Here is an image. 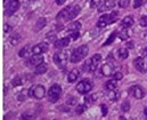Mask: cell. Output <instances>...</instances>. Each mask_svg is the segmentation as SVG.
<instances>
[{"label": "cell", "instance_id": "c3c4849f", "mask_svg": "<svg viewBox=\"0 0 147 120\" xmlns=\"http://www.w3.org/2000/svg\"><path fill=\"white\" fill-rule=\"evenodd\" d=\"M140 55H142V57H146L147 56V47H144V48L142 49Z\"/></svg>", "mask_w": 147, "mask_h": 120}, {"label": "cell", "instance_id": "bcb514c9", "mask_svg": "<svg viewBox=\"0 0 147 120\" xmlns=\"http://www.w3.org/2000/svg\"><path fill=\"white\" fill-rule=\"evenodd\" d=\"M14 119V113L13 112H9L5 116V120H13Z\"/></svg>", "mask_w": 147, "mask_h": 120}, {"label": "cell", "instance_id": "ffe728a7", "mask_svg": "<svg viewBox=\"0 0 147 120\" xmlns=\"http://www.w3.org/2000/svg\"><path fill=\"white\" fill-rule=\"evenodd\" d=\"M46 24H47L46 18H43V17L39 18L37 21V23H36V25H34V31H36V32H39L40 30H42V29L46 26Z\"/></svg>", "mask_w": 147, "mask_h": 120}, {"label": "cell", "instance_id": "2e32d148", "mask_svg": "<svg viewBox=\"0 0 147 120\" xmlns=\"http://www.w3.org/2000/svg\"><path fill=\"white\" fill-rule=\"evenodd\" d=\"M41 63H43V56H41V54H34L31 58H30V64L31 65H40Z\"/></svg>", "mask_w": 147, "mask_h": 120}, {"label": "cell", "instance_id": "7dc6e473", "mask_svg": "<svg viewBox=\"0 0 147 120\" xmlns=\"http://www.w3.org/2000/svg\"><path fill=\"white\" fill-rule=\"evenodd\" d=\"M134 46H135V43H134L132 41H129V42H127V45H125V47H127L128 49H134Z\"/></svg>", "mask_w": 147, "mask_h": 120}, {"label": "cell", "instance_id": "4dcf8cb0", "mask_svg": "<svg viewBox=\"0 0 147 120\" xmlns=\"http://www.w3.org/2000/svg\"><path fill=\"white\" fill-rule=\"evenodd\" d=\"M33 119H34V116L31 112H25L20 118V120H33Z\"/></svg>", "mask_w": 147, "mask_h": 120}, {"label": "cell", "instance_id": "9c48e42d", "mask_svg": "<svg viewBox=\"0 0 147 120\" xmlns=\"http://www.w3.org/2000/svg\"><path fill=\"white\" fill-rule=\"evenodd\" d=\"M134 65H135L136 70H138L139 72L145 73L147 71V65L146 63H145V61H144V57H137V58H135Z\"/></svg>", "mask_w": 147, "mask_h": 120}, {"label": "cell", "instance_id": "7402d4cb", "mask_svg": "<svg viewBox=\"0 0 147 120\" xmlns=\"http://www.w3.org/2000/svg\"><path fill=\"white\" fill-rule=\"evenodd\" d=\"M120 92L119 90H116V89H113V90H110V93H109V98H110L111 101H113V102H115V101H117L119 98H120Z\"/></svg>", "mask_w": 147, "mask_h": 120}, {"label": "cell", "instance_id": "ac0fdd59", "mask_svg": "<svg viewBox=\"0 0 147 120\" xmlns=\"http://www.w3.org/2000/svg\"><path fill=\"white\" fill-rule=\"evenodd\" d=\"M102 73L105 76V77H110L113 75V66L109 64V63H105L104 65H102Z\"/></svg>", "mask_w": 147, "mask_h": 120}, {"label": "cell", "instance_id": "9f6ffc18", "mask_svg": "<svg viewBox=\"0 0 147 120\" xmlns=\"http://www.w3.org/2000/svg\"><path fill=\"white\" fill-rule=\"evenodd\" d=\"M31 1H36V0H31Z\"/></svg>", "mask_w": 147, "mask_h": 120}, {"label": "cell", "instance_id": "f35d334b", "mask_svg": "<svg viewBox=\"0 0 147 120\" xmlns=\"http://www.w3.org/2000/svg\"><path fill=\"white\" fill-rule=\"evenodd\" d=\"M96 98H97L96 95H90V96H87V97L84 98V101H86L87 103H92V102H95Z\"/></svg>", "mask_w": 147, "mask_h": 120}, {"label": "cell", "instance_id": "8d00e7d4", "mask_svg": "<svg viewBox=\"0 0 147 120\" xmlns=\"http://www.w3.org/2000/svg\"><path fill=\"white\" fill-rule=\"evenodd\" d=\"M145 2H146V0H135V1H134V7H135V8H139V7H142Z\"/></svg>", "mask_w": 147, "mask_h": 120}, {"label": "cell", "instance_id": "3957f363", "mask_svg": "<svg viewBox=\"0 0 147 120\" xmlns=\"http://www.w3.org/2000/svg\"><path fill=\"white\" fill-rule=\"evenodd\" d=\"M62 96V87L59 85H53L48 92V100L51 103H56Z\"/></svg>", "mask_w": 147, "mask_h": 120}, {"label": "cell", "instance_id": "ba28073f", "mask_svg": "<svg viewBox=\"0 0 147 120\" xmlns=\"http://www.w3.org/2000/svg\"><path fill=\"white\" fill-rule=\"evenodd\" d=\"M129 92H130V94H132V96H134L135 98H137V100H140V98H143V97L146 95L145 89H144L143 87H140V86H137V85L130 87V88H129Z\"/></svg>", "mask_w": 147, "mask_h": 120}, {"label": "cell", "instance_id": "44dd1931", "mask_svg": "<svg viewBox=\"0 0 147 120\" xmlns=\"http://www.w3.org/2000/svg\"><path fill=\"white\" fill-rule=\"evenodd\" d=\"M31 46L30 45H26V46H24L21 50H20V53H18V55L21 56V57H28V56H30V54H31Z\"/></svg>", "mask_w": 147, "mask_h": 120}, {"label": "cell", "instance_id": "7c38bea8", "mask_svg": "<svg viewBox=\"0 0 147 120\" xmlns=\"http://www.w3.org/2000/svg\"><path fill=\"white\" fill-rule=\"evenodd\" d=\"M48 50V43L46 42H40V43H37L36 46H33L32 48V52L33 54H43Z\"/></svg>", "mask_w": 147, "mask_h": 120}, {"label": "cell", "instance_id": "7bdbcfd3", "mask_svg": "<svg viewBox=\"0 0 147 120\" xmlns=\"http://www.w3.org/2000/svg\"><path fill=\"white\" fill-rule=\"evenodd\" d=\"M76 102H78V100H76L75 97H72V96H71V97H69V98H67V103H69L70 105H75V104H76Z\"/></svg>", "mask_w": 147, "mask_h": 120}, {"label": "cell", "instance_id": "83f0119b", "mask_svg": "<svg viewBox=\"0 0 147 120\" xmlns=\"http://www.w3.org/2000/svg\"><path fill=\"white\" fill-rule=\"evenodd\" d=\"M116 37H117V32H113V33H111L110 37H109V39L105 41L104 46H109V45H111V43H113Z\"/></svg>", "mask_w": 147, "mask_h": 120}, {"label": "cell", "instance_id": "f1b7e54d", "mask_svg": "<svg viewBox=\"0 0 147 120\" xmlns=\"http://www.w3.org/2000/svg\"><path fill=\"white\" fill-rule=\"evenodd\" d=\"M86 110H87V105H86V104H79V105L75 108V113H76V115H81V113H83Z\"/></svg>", "mask_w": 147, "mask_h": 120}, {"label": "cell", "instance_id": "836d02e7", "mask_svg": "<svg viewBox=\"0 0 147 120\" xmlns=\"http://www.w3.org/2000/svg\"><path fill=\"white\" fill-rule=\"evenodd\" d=\"M82 70L86 72H90V58L84 62V64L82 65Z\"/></svg>", "mask_w": 147, "mask_h": 120}, {"label": "cell", "instance_id": "9a60e30c", "mask_svg": "<svg viewBox=\"0 0 147 120\" xmlns=\"http://www.w3.org/2000/svg\"><path fill=\"white\" fill-rule=\"evenodd\" d=\"M80 10H81V8H80V6H78V5H75V6H70V12H69V18L70 20H73L79 14H80Z\"/></svg>", "mask_w": 147, "mask_h": 120}, {"label": "cell", "instance_id": "f5cc1de1", "mask_svg": "<svg viewBox=\"0 0 147 120\" xmlns=\"http://www.w3.org/2000/svg\"><path fill=\"white\" fill-rule=\"evenodd\" d=\"M144 113H145V116L147 117V108H145V110H144Z\"/></svg>", "mask_w": 147, "mask_h": 120}, {"label": "cell", "instance_id": "ab89813d", "mask_svg": "<svg viewBox=\"0 0 147 120\" xmlns=\"http://www.w3.org/2000/svg\"><path fill=\"white\" fill-rule=\"evenodd\" d=\"M139 24H140L142 26H147V16L146 15H144V16L140 17V20H139Z\"/></svg>", "mask_w": 147, "mask_h": 120}, {"label": "cell", "instance_id": "74e56055", "mask_svg": "<svg viewBox=\"0 0 147 120\" xmlns=\"http://www.w3.org/2000/svg\"><path fill=\"white\" fill-rule=\"evenodd\" d=\"M129 3H130V0H119V5H120V7H122V8L128 7Z\"/></svg>", "mask_w": 147, "mask_h": 120}, {"label": "cell", "instance_id": "11a10c76", "mask_svg": "<svg viewBox=\"0 0 147 120\" xmlns=\"http://www.w3.org/2000/svg\"><path fill=\"white\" fill-rule=\"evenodd\" d=\"M6 2H8V0H5V3H6Z\"/></svg>", "mask_w": 147, "mask_h": 120}, {"label": "cell", "instance_id": "484cf974", "mask_svg": "<svg viewBox=\"0 0 147 120\" xmlns=\"http://www.w3.org/2000/svg\"><path fill=\"white\" fill-rule=\"evenodd\" d=\"M119 56H120V58H122V60L128 58V56H129V52H128V49L124 48V47L120 48V49H119Z\"/></svg>", "mask_w": 147, "mask_h": 120}, {"label": "cell", "instance_id": "ee69618b", "mask_svg": "<svg viewBox=\"0 0 147 120\" xmlns=\"http://www.w3.org/2000/svg\"><path fill=\"white\" fill-rule=\"evenodd\" d=\"M100 1H102V0H90V6H91L92 8H94V7H97Z\"/></svg>", "mask_w": 147, "mask_h": 120}, {"label": "cell", "instance_id": "d590c367", "mask_svg": "<svg viewBox=\"0 0 147 120\" xmlns=\"http://www.w3.org/2000/svg\"><path fill=\"white\" fill-rule=\"evenodd\" d=\"M119 38H120L121 40H127V38H129V36H128V33H127L125 29H123V30L119 33Z\"/></svg>", "mask_w": 147, "mask_h": 120}, {"label": "cell", "instance_id": "d6a6232c", "mask_svg": "<svg viewBox=\"0 0 147 120\" xmlns=\"http://www.w3.org/2000/svg\"><path fill=\"white\" fill-rule=\"evenodd\" d=\"M22 78L20 77V76H17V77H15L14 79H13V81H11V85L14 86V87H16V86H20V85H22Z\"/></svg>", "mask_w": 147, "mask_h": 120}, {"label": "cell", "instance_id": "8fae6325", "mask_svg": "<svg viewBox=\"0 0 147 120\" xmlns=\"http://www.w3.org/2000/svg\"><path fill=\"white\" fill-rule=\"evenodd\" d=\"M115 7V1L114 0H105L99 7H98V12L99 13H104L106 10H112Z\"/></svg>", "mask_w": 147, "mask_h": 120}, {"label": "cell", "instance_id": "6da1fadb", "mask_svg": "<svg viewBox=\"0 0 147 120\" xmlns=\"http://www.w3.org/2000/svg\"><path fill=\"white\" fill-rule=\"evenodd\" d=\"M88 53H89L88 46L82 45V46L75 48L73 52H72V54L70 56V61L72 63H79L80 61H82L83 58H86V56L88 55Z\"/></svg>", "mask_w": 147, "mask_h": 120}, {"label": "cell", "instance_id": "52a82bcc", "mask_svg": "<svg viewBox=\"0 0 147 120\" xmlns=\"http://www.w3.org/2000/svg\"><path fill=\"white\" fill-rule=\"evenodd\" d=\"M91 89H92V82H91V80H89V79L81 80V81L76 85V90H78V93H80V94H87V93H89Z\"/></svg>", "mask_w": 147, "mask_h": 120}, {"label": "cell", "instance_id": "816d5d0a", "mask_svg": "<svg viewBox=\"0 0 147 120\" xmlns=\"http://www.w3.org/2000/svg\"><path fill=\"white\" fill-rule=\"evenodd\" d=\"M65 1H66V0H56V5H58V6H62L63 3H65Z\"/></svg>", "mask_w": 147, "mask_h": 120}, {"label": "cell", "instance_id": "b9f144b4", "mask_svg": "<svg viewBox=\"0 0 147 120\" xmlns=\"http://www.w3.org/2000/svg\"><path fill=\"white\" fill-rule=\"evenodd\" d=\"M100 110H102V115H103L104 117L107 116V105L102 104V105H100Z\"/></svg>", "mask_w": 147, "mask_h": 120}, {"label": "cell", "instance_id": "4316f807", "mask_svg": "<svg viewBox=\"0 0 147 120\" xmlns=\"http://www.w3.org/2000/svg\"><path fill=\"white\" fill-rule=\"evenodd\" d=\"M29 90H26V89H23L22 92H20V94L17 95V100L20 101V102H23V101H25L26 100V97L29 96V93H28Z\"/></svg>", "mask_w": 147, "mask_h": 120}, {"label": "cell", "instance_id": "603a6c76", "mask_svg": "<svg viewBox=\"0 0 147 120\" xmlns=\"http://www.w3.org/2000/svg\"><path fill=\"white\" fill-rule=\"evenodd\" d=\"M47 70H48L47 64L46 63H41L40 65H38L37 68H36V73L37 75H43V73L47 72Z\"/></svg>", "mask_w": 147, "mask_h": 120}, {"label": "cell", "instance_id": "f546056e", "mask_svg": "<svg viewBox=\"0 0 147 120\" xmlns=\"http://www.w3.org/2000/svg\"><path fill=\"white\" fill-rule=\"evenodd\" d=\"M20 39H21V37H20L18 33H13V36L10 37V43L11 45H17Z\"/></svg>", "mask_w": 147, "mask_h": 120}, {"label": "cell", "instance_id": "277c9868", "mask_svg": "<svg viewBox=\"0 0 147 120\" xmlns=\"http://www.w3.org/2000/svg\"><path fill=\"white\" fill-rule=\"evenodd\" d=\"M20 6H21L20 0H8V2L5 3V15L11 16L18 10Z\"/></svg>", "mask_w": 147, "mask_h": 120}, {"label": "cell", "instance_id": "f907efd6", "mask_svg": "<svg viewBox=\"0 0 147 120\" xmlns=\"http://www.w3.org/2000/svg\"><path fill=\"white\" fill-rule=\"evenodd\" d=\"M63 24L62 23H59V24H57V26H56V31H62L63 30Z\"/></svg>", "mask_w": 147, "mask_h": 120}, {"label": "cell", "instance_id": "d4e9b609", "mask_svg": "<svg viewBox=\"0 0 147 120\" xmlns=\"http://www.w3.org/2000/svg\"><path fill=\"white\" fill-rule=\"evenodd\" d=\"M116 81H117V80H115V79L109 80V81L105 83V88H106L107 90H113V89H115L116 86H117Z\"/></svg>", "mask_w": 147, "mask_h": 120}, {"label": "cell", "instance_id": "f6af8a7d", "mask_svg": "<svg viewBox=\"0 0 147 120\" xmlns=\"http://www.w3.org/2000/svg\"><path fill=\"white\" fill-rule=\"evenodd\" d=\"M122 78H123L122 72H115V73H114V79L115 80H121Z\"/></svg>", "mask_w": 147, "mask_h": 120}, {"label": "cell", "instance_id": "db71d44e", "mask_svg": "<svg viewBox=\"0 0 147 120\" xmlns=\"http://www.w3.org/2000/svg\"><path fill=\"white\" fill-rule=\"evenodd\" d=\"M120 120H125V118H124V117H121V118H120Z\"/></svg>", "mask_w": 147, "mask_h": 120}, {"label": "cell", "instance_id": "30bf717a", "mask_svg": "<svg viewBox=\"0 0 147 120\" xmlns=\"http://www.w3.org/2000/svg\"><path fill=\"white\" fill-rule=\"evenodd\" d=\"M102 61V55L100 54H96L90 58V72H95L99 65Z\"/></svg>", "mask_w": 147, "mask_h": 120}, {"label": "cell", "instance_id": "8992f818", "mask_svg": "<svg viewBox=\"0 0 147 120\" xmlns=\"http://www.w3.org/2000/svg\"><path fill=\"white\" fill-rule=\"evenodd\" d=\"M54 62L57 66L59 68H64L67 63V53L61 50V52H57L54 54Z\"/></svg>", "mask_w": 147, "mask_h": 120}, {"label": "cell", "instance_id": "4fadbf2b", "mask_svg": "<svg viewBox=\"0 0 147 120\" xmlns=\"http://www.w3.org/2000/svg\"><path fill=\"white\" fill-rule=\"evenodd\" d=\"M69 12H70V6L67 8H64L63 10H61L57 15V21L58 22H65V21H69Z\"/></svg>", "mask_w": 147, "mask_h": 120}, {"label": "cell", "instance_id": "e0dca14e", "mask_svg": "<svg viewBox=\"0 0 147 120\" xmlns=\"http://www.w3.org/2000/svg\"><path fill=\"white\" fill-rule=\"evenodd\" d=\"M134 23H135V21H134V17L132 16H125L123 20H122V23H121V25H122V28H124V29H128V28H131L132 25H134Z\"/></svg>", "mask_w": 147, "mask_h": 120}, {"label": "cell", "instance_id": "e575fe53", "mask_svg": "<svg viewBox=\"0 0 147 120\" xmlns=\"http://www.w3.org/2000/svg\"><path fill=\"white\" fill-rule=\"evenodd\" d=\"M47 39L49 42H55L56 41V35L54 33V32H49V33H47Z\"/></svg>", "mask_w": 147, "mask_h": 120}, {"label": "cell", "instance_id": "681fc988", "mask_svg": "<svg viewBox=\"0 0 147 120\" xmlns=\"http://www.w3.org/2000/svg\"><path fill=\"white\" fill-rule=\"evenodd\" d=\"M3 29H5V30H3L5 32H9V31H10V29H11V26H10L9 24H5V26H3Z\"/></svg>", "mask_w": 147, "mask_h": 120}, {"label": "cell", "instance_id": "d6986e66", "mask_svg": "<svg viewBox=\"0 0 147 120\" xmlns=\"http://www.w3.org/2000/svg\"><path fill=\"white\" fill-rule=\"evenodd\" d=\"M79 76H80V73H79V70H78V69L71 70L70 73L67 75V80H69V82H74V81H76V79L79 78Z\"/></svg>", "mask_w": 147, "mask_h": 120}, {"label": "cell", "instance_id": "1f68e13d", "mask_svg": "<svg viewBox=\"0 0 147 120\" xmlns=\"http://www.w3.org/2000/svg\"><path fill=\"white\" fill-rule=\"evenodd\" d=\"M121 110H122V112H128V111H130V102H129V101H124V102L122 103V105H121Z\"/></svg>", "mask_w": 147, "mask_h": 120}, {"label": "cell", "instance_id": "7a4b0ae2", "mask_svg": "<svg viewBox=\"0 0 147 120\" xmlns=\"http://www.w3.org/2000/svg\"><path fill=\"white\" fill-rule=\"evenodd\" d=\"M116 20H117V12H113L111 14H104L103 16L99 17L97 22V28H105L112 23H114Z\"/></svg>", "mask_w": 147, "mask_h": 120}, {"label": "cell", "instance_id": "6f0895ef", "mask_svg": "<svg viewBox=\"0 0 147 120\" xmlns=\"http://www.w3.org/2000/svg\"><path fill=\"white\" fill-rule=\"evenodd\" d=\"M42 120H48V119H42Z\"/></svg>", "mask_w": 147, "mask_h": 120}, {"label": "cell", "instance_id": "cb8c5ba5", "mask_svg": "<svg viewBox=\"0 0 147 120\" xmlns=\"http://www.w3.org/2000/svg\"><path fill=\"white\" fill-rule=\"evenodd\" d=\"M80 28H81V23L75 21V22H72V23L67 26V30L71 31V32H73V31H79Z\"/></svg>", "mask_w": 147, "mask_h": 120}, {"label": "cell", "instance_id": "5b68a950", "mask_svg": "<svg viewBox=\"0 0 147 120\" xmlns=\"http://www.w3.org/2000/svg\"><path fill=\"white\" fill-rule=\"evenodd\" d=\"M46 95V88L41 85H37V86H33L29 89V96L31 97H34L37 100H41Z\"/></svg>", "mask_w": 147, "mask_h": 120}, {"label": "cell", "instance_id": "60d3db41", "mask_svg": "<svg viewBox=\"0 0 147 120\" xmlns=\"http://www.w3.org/2000/svg\"><path fill=\"white\" fill-rule=\"evenodd\" d=\"M79 37H80V33H79V31H73V32L70 35V38H72V40L79 39Z\"/></svg>", "mask_w": 147, "mask_h": 120}, {"label": "cell", "instance_id": "5bb4252c", "mask_svg": "<svg viewBox=\"0 0 147 120\" xmlns=\"http://www.w3.org/2000/svg\"><path fill=\"white\" fill-rule=\"evenodd\" d=\"M70 43V37H65V38H61L59 40L55 41V48L58 49H63L65 47H67Z\"/></svg>", "mask_w": 147, "mask_h": 120}]
</instances>
